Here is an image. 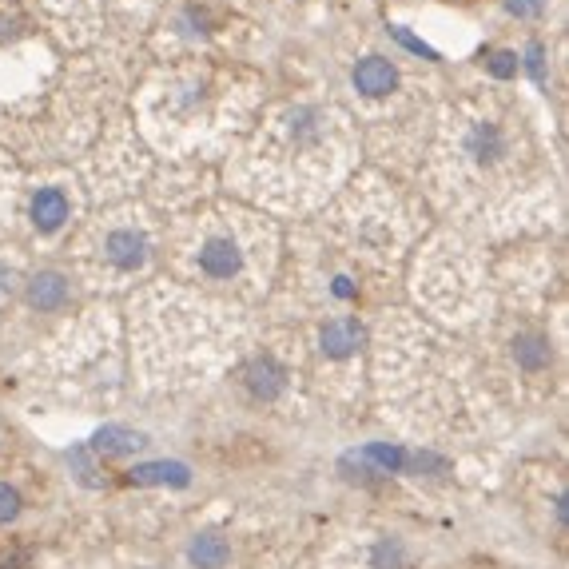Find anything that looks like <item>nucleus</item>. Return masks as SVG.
I'll return each mask as SVG.
<instances>
[{
  "mask_svg": "<svg viewBox=\"0 0 569 569\" xmlns=\"http://www.w3.org/2000/svg\"><path fill=\"white\" fill-rule=\"evenodd\" d=\"M514 359H518V367H526V371L550 367V359H554L550 339H542V335H518V339H514Z\"/></svg>",
  "mask_w": 569,
  "mask_h": 569,
  "instance_id": "obj_12",
  "label": "nucleus"
},
{
  "mask_svg": "<svg viewBox=\"0 0 569 569\" xmlns=\"http://www.w3.org/2000/svg\"><path fill=\"white\" fill-rule=\"evenodd\" d=\"M402 566V546L398 542H382L375 550V569H398Z\"/></svg>",
  "mask_w": 569,
  "mask_h": 569,
  "instance_id": "obj_17",
  "label": "nucleus"
},
{
  "mask_svg": "<svg viewBox=\"0 0 569 569\" xmlns=\"http://www.w3.org/2000/svg\"><path fill=\"white\" fill-rule=\"evenodd\" d=\"M136 486H188L191 470L184 462H144L132 470Z\"/></svg>",
  "mask_w": 569,
  "mask_h": 569,
  "instance_id": "obj_10",
  "label": "nucleus"
},
{
  "mask_svg": "<svg viewBox=\"0 0 569 569\" xmlns=\"http://www.w3.org/2000/svg\"><path fill=\"white\" fill-rule=\"evenodd\" d=\"M68 462H72V470L80 474V482H84V486H104L100 466H96V458H92V450H88V446H76V450L68 454Z\"/></svg>",
  "mask_w": 569,
  "mask_h": 569,
  "instance_id": "obj_13",
  "label": "nucleus"
},
{
  "mask_svg": "<svg viewBox=\"0 0 569 569\" xmlns=\"http://www.w3.org/2000/svg\"><path fill=\"white\" fill-rule=\"evenodd\" d=\"M351 80H355V88L363 92V96H390L394 88H398V68L386 60V56H363L359 64H355V72H351Z\"/></svg>",
  "mask_w": 569,
  "mask_h": 569,
  "instance_id": "obj_3",
  "label": "nucleus"
},
{
  "mask_svg": "<svg viewBox=\"0 0 569 569\" xmlns=\"http://www.w3.org/2000/svg\"><path fill=\"white\" fill-rule=\"evenodd\" d=\"M506 8H510L514 16H522V20H526V16H538V12L546 8V0H506Z\"/></svg>",
  "mask_w": 569,
  "mask_h": 569,
  "instance_id": "obj_19",
  "label": "nucleus"
},
{
  "mask_svg": "<svg viewBox=\"0 0 569 569\" xmlns=\"http://www.w3.org/2000/svg\"><path fill=\"white\" fill-rule=\"evenodd\" d=\"M466 152L482 164V168H494L502 156H506V136L498 124H474L470 136H466Z\"/></svg>",
  "mask_w": 569,
  "mask_h": 569,
  "instance_id": "obj_8",
  "label": "nucleus"
},
{
  "mask_svg": "<svg viewBox=\"0 0 569 569\" xmlns=\"http://www.w3.org/2000/svg\"><path fill=\"white\" fill-rule=\"evenodd\" d=\"M363 339H367V331H363L355 319H331V323L319 331L323 355H331V359H347V355H355V351L363 347Z\"/></svg>",
  "mask_w": 569,
  "mask_h": 569,
  "instance_id": "obj_6",
  "label": "nucleus"
},
{
  "mask_svg": "<svg viewBox=\"0 0 569 569\" xmlns=\"http://www.w3.org/2000/svg\"><path fill=\"white\" fill-rule=\"evenodd\" d=\"M199 271L207 279H235L243 271V247L235 235H207L199 243Z\"/></svg>",
  "mask_w": 569,
  "mask_h": 569,
  "instance_id": "obj_1",
  "label": "nucleus"
},
{
  "mask_svg": "<svg viewBox=\"0 0 569 569\" xmlns=\"http://www.w3.org/2000/svg\"><path fill=\"white\" fill-rule=\"evenodd\" d=\"M486 68H490L498 80H510V76L518 72V52H494V56L486 60Z\"/></svg>",
  "mask_w": 569,
  "mask_h": 569,
  "instance_id": "obj_15",
  "label": "nucleus"
},
{
  "mask_svg": "<svg viewBox=\"0 0 569 569\" xmlns=\"http://www.w3.org/2000/svg\"><path fill=\"white\" fill-rule=\"evenodd\" d=\"M331 291H335V295H339V299H355V295H359V287H355V283H351V279H347V275H339V279H335V287H331Z\"/></svg>",
  "mask_w": 569,
  "mask_h": 569,
  "instance_id": "obj_20",
  "label": "nucleus"
},
{
  "mask_svg": "<svg viewBox=\"0 0 569 569\" xmlns=\"http://www.w3.org/2000/svg\"><path fill=\"white\" fill-rule=\"evenodd\" d=\"M104 255H108V263H116L120 271H136V267L148 263V239H144L140 231H132V227H120V231H112V235L104 239Z\"/></svg>",
  "mask_w": 569,
  "mask_h": 569,
  "instance_id": "obj_4",
  "label": "nucleus"
},
{
  "mask_svg": "<svg viewBox=\"0 0 569 569\" xmlns=\"http://www.w3.org/2000/svg\"><path fill=\"white\" fill-rule=\"evenodd\" d=\"M390 32H394V36H398V40H402V44H406V48H410V52H418V56H430V60H434V56H438V52H434V48H426V44H422V40H418V36H410V32H406V28H390Z\"/></svg>",
  "mask_w": 569,
  "mask_h": 569,
  "instance_id": "obj_18",
  "label": "nucleus"
},
{
  "mask_svg": "<svg viewBox=\"0 0 569 569\" xmlns=\"http://www.w3.org/2000/svg\"><path fill=\"white\" fill-rule=\"evenodd\" d=\"M227 554H231V546H227V538L223 534H199L195 542H191L188 550V562L199 569H219L227 562Z\"/></svg>",
  "mask_w": 569,
  "mask_h": 569,
  "instance_id": "obj_11",
  "label": "nucleus"
},
{
  "mask_svg": "<svg viewBox=\"0 0 569 569\" xmlns=\"http://www.w3.org/2000/svg\"><path fill=\"white\" fill-rule=\"evenodd\" d=\"M148 446V438L140 434V430H128V426H104V430H96V438H92V454H104V458H120V454H136V450H144Z\"/></svg>",
  "mask_w": 569,
  "mask_h": 569,
  "instance_id": "obj_9",
  "label": "nucleus"
},
{
  "mask_svg": "<svg viewBox=\"0 0 569 569\" xmlns=\"http://www.w3.org/2000/svg\"><path fill=\"white\" fill-rule=\"evenodd\" d=\"M24 299H28V307H36V311H56V307H64V303H68V275H60V271H36V275L24 283Z\"/></svg>",
  "mask_w": 569,
  "mask_h": 569,
  "instance_id": "obj_5",
  "label": "nucleus"
},
{
  "mask_svg": "<svg viewBox=\"0 0 569 569\" xmlns=\"http://www.w3.org/2000/svg\"><path fill=\"white\" fill-rule=\"evenodd\" d=\"M16 514H20V494L0 482V526H8Z\"/></svg>",
  "mask_w": 569,
  "mask_h": 569,
  "instance_id": "obj_16",
  "label": "nucleus"
},
{
  "mask_svg": "<svg viewBox=\"0 0 569 569\" xmlns=\"http://www.w3.org/2000/svg\"><path fill=\"white\" fill-rule=\"evenodd\" d=\"M64 219H68V195H64V191L40 188L32 195V227H36V231L52 235V231L64 227Z\"/></svg>",
  "mask_w": 569,
  "mask_h": 569,
  "instance_id": "obj_7",
  "label": "nucleus"
},
{
  "mask_svg": "<svg viewBox=\"0 0 569 569\" xmlns=\"http://www.w3.org/2000/svg\"><path fill=\"white\" fill-rule=\"evenodd\" d=\"M518 64H526V72H530V76H534V80H538V84H542V80H546V48H542V44H538V40H534V44H530V48H526V56H522V60H518Z\"/></svg>",
  "mask_w": 569,
  "mask_h": 569,
  "instance_id": "obj_14",
  "label": "nucleus"
},
{
  "mask_svg": "<svg viewBox=\"0 0 569 569\" xmlns=\"http://www.w3.org/2000/svg\"><path fill=\"white\" fill-rule=\"evenodd\" d=\"M243 386H247V394L251 398H259V402H275L279 394H283V386H287V371L271 359V355H259V359H251L247 367H243Z\"/></svg>",
  "mask_w": 569,
  "mask_h": 569,
  "instance_id": "obj_2",
  "label": "nucleus"
}]
</instances>
